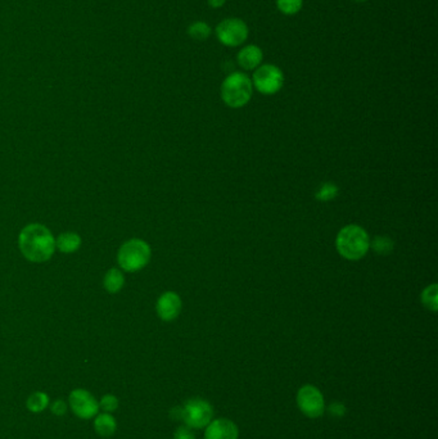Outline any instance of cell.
Returning a JSON list of instances; mask_svg holds the SVG:
<instances>
[{"mask_svg": "<svg viewBox=\"0 0 438 439\" xmlns=\"http://www.w3.org/2000/svg\"><path fill=\"white\" fill-rule=\"evenodd\" d=\"M338 253L349 261H358L370 248L367 232L358 225H347L338 232L335 239Z\"/></svg>", "mask_w": 438, "mask_h": 439, "instance_id": "7a4b0ae2", "label": "cell"}, {"mask_svg": "<svg viewBox=\"0 0 438 439\" xmlns=\"http://www.w3.org/2000/svg\"><path fill=\"white\" fill-rule=\"evenodd\" d=\"M72 412L80 419H92L99 411V402L96 397L85 389H75L68 397Z\"/></svg>", "mask_w": 438, "mask_h": 439, "instance_id": "9c48e42d", "label": "cell"}, {"mask_svg": "<svg viewBox=\"0 0 438 439\" xmlns=\"http://www.w3.org/2000/svg\"><path fill=\"white\" fill-rule=\"evenodd\" d=\"M151 247L142 239H130L119 248L117 261L124 271L136 272L151 261Z\"/></svg>", "mask_w": 438, "mask_h": 439, "instance_id": "277c9868", "label": "cell"}, {"mask_svg": "<svg viewBox=\"0 0 438 439\" xmlns=\"http://www.w3.org/2000/svg\"><path fill=\"white\" fill-rule=\"evenodd\" d=\"M248 26L240 18H225L216 26V36L225 47H239L247 40Z\"/></svg>", "mask_w": 438, "mask_h": 439, "instance_id": "52a82bcc", "label": "cell"}, {"mask_svg": "<svg viewBox=\"0 0 438 439\" xmlns=\"http://www.w3.org/2000/svg\"><path fill=\"white\" fill-rule=\"evenodd\" d=\"M182 307L183 304L180 297L174 292H165L157 301L156 311L159 319L163 321H173L180 315Z\"/></svg>", "mask_w": 438, "mask_h": 439, "instance_id": "30bf717a", "label": "cell"}, {"mask_svg": "<svg viewBox=\"0 0 438 439\" xmlns=\"http://www.w3.org/2000/svg\"><path fill=\"white\" fill-rule=\"evenodd\" d=\"M81 238L76 232H64L56 239V247L64 253H73L81 247Z\"/></svg>", "mask_w": 438, "mask_h": 439, "instance_id": "4fadbf2b", "label": "cell"}, {"mask_svg": "<svg viewBox=\"0 0 438 439\" xmlns=\"http://www.w3.org/2000/svg\"><path fill=\"white\" fill-rule=\"evenodd\" d=\"M27 408L31 411V412H41L44 411L45 408H48L49 397L47 393H43V392H35L32 393L31 396L27 399Z\"/></svg>", "mask_w": 438, "mask_h": 439, "instance_id": "e0dca14e", "label": "cell"}, {"mask_svg": "<svg viewBox=\"0 0 438 439\" xmlns=\"http://www.w3.org/2000/svg\"><path fill=\"white\" fill-rule=\"evenodd\" d=\"M188 35L191 36L193 40L196 41H206L208 38L211 36L212 34V29L210 24L203 22V21H197L194 24H191L188 27Z\"/></svg>", "mask_w": 438, "mask_h": 439, "instance_id": "2e32d148", "label": "cell"}, {"mask_svg": "<svg viewBox=\"0 0 438 439\" xmlns=\"http://www.w3.org/2000/svg\"><path fill=\"white\" fill-rule=\"evenodd\" d=\"M174 439H196L194 433L191 431V428H188L187 425L185 426H180L174 434Z\"/></svg>", "mask_w": 438, "mask_h": 439, "instance_id": "603a6c76", "label": "cell"}, {"mask_svg": "<svg viewBox=\"0 0 438 439\" xmlns=\"http://www.w3.org/2000/svg\"><path fill=\"white\" fill-rule=\"evenodd\" d=\"M370 247L378 255H390L393 251V241L387 237H378L373 240V243H370Z\"/></svg>", "mask_w": 438, "mask_h": 439, "instance_id": "ffe728a7", "label": "cell"}, {"mask_svg": "<svg viewBox=\"0 0 438 439\" xmlns=\"http://www.w3.org/2000/svg\"><path fill=\"white\" fill-rule=\"evenodd\" d=\"M437 292L438 288L436 284H432L430 287L425 288L422 293V304H424L425 308H428L430 311H437Z\"/></svg>", "mask_w": 438, "mask_h": 439, "instance_id": "ac0fdd59", "label": "cell"}, {"mask_svg": "<svg viewBox=\"0 0 438 439\" xmlns=\"http://www.w3.org/2000/svg\"><path fill=\"white\" fill-rule=\"evenodd\" d=\"M252 85L263 96L277 94L284 85V73L274 64H261L254 73Z\"/></svg>", "mask_w": 438, "mask_h": 439, "instance_id": "8992f818", "label": "cell"}, {"mask_svg": "<svg viewBox=\"0 0 438 439\" xmlns=\"http://www.w3.org/2000/svg\"><path fill=\"white\" fill-rule=\"evenodd\" d=\"M22 255L31 262H45L54 253L56 239L47 226L30 224L24 226L18 237Z\"/></svg>", "mask_w": 438, "mask_h": 439, "instance_id": "6da1fadb", "label": "cell"}, {"mask_svg": "<svg viewBox=\"0 0 438 439\" xmlns=\"http://www.w3.org/2000/svg\"><path fill=\"white\" fill-rule=\"evenodd\" d=\"M238 426L229 419L212 420L205 431V439H238Z\"/></svg>", "mask_w": 438, "mask_h": 439, "instance_id": "8fae6325", "label": "cell"}, {"mask_svg": "<svg viewBox=\"0 0 438 439\" xmlns=\"http://www.w3.org/2000/svg\"><path fill=\"white\" fill-rule=\"evenodd\" d=\"M352 1H356V3H365L367 0H352Z\"/></svg>", "mask_w": 438, "mask_h": 439, "instance_id": "4316f807", "label": "cell"}, {"mask_svg": "<svg viewBox=\"0 0 438 439\" xmlns=\"http://www.w3.org/2000/svg\"><path fill=\"white\" fill-rule=\"evenodd\" d=\"M207 3L211 8L219 9L223 7L224 4L226 3V0H207Z\"/></svg>", "mask_w": 438, "mask_h": 439, "instance_id": "484cf974", "label": "cell"}, {"mask_svg": "<svg viewBox=\"0 0 438 439\" xmlns=\"http://www.w3.org/2000/svg\"><path fill=\"white\" fill-rule=\"evenodd\" d=\"M66 411H67V405L64 403L62 399H57V401L53 402V405H52V412H53L54 415H64Z\"/></svg>", "mask_w": 438, "mask_h": 439, "instance_id": "cb8c5ba5", "label": "cell"}, {"mask_svg": "<svg viewBox=\"0 0 438 439\" xmlns=\"http://www.w3.org/2000/svg\"><path fill=\"white\" fill-rule=\"evenodd\" d=\"M116 428H117V424L111 414L104 412L96 416L94 420V429L102 437H111L112 434H115Z\"/></svg>", "mask_w": 438, "mask_h": 439, "instance_id": "5bb4252c", "label": "cell"}, {"mask_svg": "<svg viewBox=\"0 0 438 439\" xmlns=\"http://www.w3.org/2000/svg\"><path fill=\"white\" fill-rule=\"evenodd\" d=\"M328 411H329L330 415L335 416V417H341V416L346 414V408L343 406L342 403L335 402V403H332V405L329 406Z\"/></svg>", "mask_w": 438, "mask_h": 439, "instance_id": "d4e9b609", "label": "cell"}, {"mask_svg": "<svg viewBox=\"0 0 438 439\" xmlns=\"http://www.w3.org/2000/svg\"><path fill=\"white\" fill-rule=\"evenodd\" d=\"M297 405L303 415L318 419L326 412V399L315 385L306 384L297 392Z\"/></svg>", "mask_w": 438, "mask_h": 439, "instance_id": "ba28073f", "label": "cell"}, {"mask_svg": "<svg viewBox=\"0 0 438 439\" xmlns=\"http://www.w3.org/2000/svg\"><path fill=\"white\" fill-rule=\"evenodd\" d=\"M238 64L247 71H254L257 67H260L263 61V50L257 45H247L243 47L238 52L237 56Z\"/></svg>", "mask_w": 438, "mask_h": 439, "instance_id": "7c38bea8", "label": "cell"}, {"mask_svg": "<svg viewBox=\"0 0 438 439\" xmlns=\"http://www.w3.org/2000/svg\"><path fill=\"white\" fill-rule=\"evenodd\" d=\"M254 85L247 75L242 72H233L221 85V98L224 103L231 108H242L252 98Z\"/></svg>", "mask_w": 438, "mask_h": 439, "instance_id": "3957f363", "label": "cell"}, {"mask_svg": "<svg viewBox=\"0 0 438 439\" xmlns=\"http://www.w3.org/2000/svg\"><path fill=\"white\" fill-rule=\"evenodd\" d=\"M277 7L286 16L297 15L303 7V0H277Z\"/></svg>", "mask_w": 438, "mask_h": 439, "instance_id": "d6986e66", "label": "cell"}, {"mask_svg": "<svg viewBox=\"0 0 438 439\" xmlns=\"http://www.w3.org/2000/svg\"><path fill=\"white\" fill-rule=\"evenodd\" d=\"M103 285L105 290L111 295L119 293V290L125 285V278L122 271L119 269H111L104 275Z\"/></svg>", "mask_w": 438, "mask_h": 439, "instance_id": "9a60e30c", "label": "cell"}, {"mask_svg": "<svg viewBox=\"0 0 438 439\" xmlns=\"http://www.w3.org/2000/svg\"><path fill=\"white\" fill-rule=\"evenodd\" d=\"M117 408H119V399L112 394L104 396L99 402V408H102L104 412H107V414H111L113 411H116Z\"/></svg>", "mask_w": 438, "mask_h": 439, "instance_id": "7402d4cb", "label": "cell"}, {"mask_svg": "<svg viewBox=\"0 0 438 439\" xmlns=\"http://www.w3.org/2000/svg\"><path fill=\"white\" fill-rule=\"evenodd\" d=\"M214 408L206 399H188L182 406V420L191 429L206 428L212 422Z\"/></svg>", "mask_w": 438, "mask_h": 439, "instance_id": "5b68a950", "label": "cell"}, {"mask_svg": "<svg viewBox=\"0 0 438 439\" xmlns=\"http://www.w3.org/2000/svg\"><path fill=\"white\" fill-rule=\"evenodd\" d=\"M337 195H338V188L335 185L329 184V183L321 185L316 193V198L321 202L332 200Z\"/></svg>", "mask_w": 438, "mask_h": 439, "instance_id": "44dd1931", "label": "cell"}]
</instances>
